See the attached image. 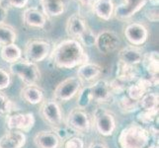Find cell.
Returning a JSON list of instances; mask_svg holds the SVG:
<instances>
[{
	"mask_svg": "<svg viewBox=\"0 0 159 148\" xmlns=\"http://www.w3.org/2000/svg\"><path fill=\"white\" fill-rule=\"evenodd\" d=\"M50 59L57 68L72 69L89 61V56L81 43L72 39L63 40L52 48Z\"/></svg>",
	"mask_w": 159,
	"mask_h": 148,
	"instance_id": "6da1fadb",
	"label": "cell"
},
{
	"mask_svg": "<svg viewBox=\"0 0 159 148\" xmlns=\"http://www.w3.org/2000/svg\"><path fill=\"white\" fill-rule=\"evenodd\" d=\"M148 128L133 123L120 132L118 143L120 148H147L151 143Z\"/></svg>",
	"mask_w": 159,
	"mask_h": 148,
	"instance_id": "7a4b0ae2",
	"label": "cell"
},
{
	"mask_svg": "<svg viewBox=\"0 0 159 148\" xmlns=\"http://www.w3.org/2000/svg\"><path fill=\"white\" fill-rule=\"evenodd\" d=\"M9 71L17 76L25 85H37L41 79V71L37 63L27 61L23 57L18 61L11 63Z\"/></svg>",
	"mask_w": 159,
	"mask_h": 148,
	"instance_id": "3957f363",
	"label": "cell"
},
{
	"mask_svg": "<svg viewBox=\"0 0 159 148\" xmlns=\"http://www.w3.org/2000/svg\"><path fill=\"white\" fill-rule=\"evenodd\" d=\"M52 45L50 42L34 39L26 43L24 51L22 52V56L27 61L38 63L45 60L51 53Z\"/></svg>",
	"mask_w": 159,
	"mask_h": 148,
	"instance_id": "277c9868",
	"label": "cell"
},
{
	"mask_svg": "<svg viewBox=\"0 0 159 148\" xmlns=\"http://www.w3.org/2000/svg\"><path fill=\"white\" fill-rule=\"evenodd\" d=\"M93 122L97 132L102 136H111L116 130V119L106 109H97L93 114Z\"/></svg>",
	"mask_w": 159,
	"mask_h": 148,
	"instance_id": "5b68a950",
	"label": "cell"
},
{
	"mask_svg": "<svg viewBox=\"0 0 159 148\" xmlns=\"http://www.w3.org/2000/svg\"><path fill=\"white\" fill-rule=\"evenodd\" d=\"M82 83L77 77H68L57 86L53 91V100L57 102H68L78 94Z\"/></svg>",
	"mask_w": 159,
	"mask_h": 148,
	"instance_id": "8992f818",
	"label": "cell"
},
{
	"mask_svg": "<svg viewBox=\"0 0 159 148\" xmlns=\"http://www.w3.org/2000/svg\"><path fill=\"white\" fill-rule=\"evenodd\" d=\"M66 127L72 131L79 133H88L91 129V119L84 109L76 108L67 114Z\"/></svg>",
	"mask_w": 159,
	"mask_h": 148,
	"instance_id": "52a82bcc",
	"label": "cell"
},
{
	"mask_svg": "<svg viewBox=\"0 0 159 148\" xmlns=\"http://www.w3.org/2000/svg\"><path fill=\"white\" fill-rule=\"evenodd\" d=\"M40 114L42 119L52 128H57L62 124L63 114L60 106L56 100H51V99L43 100L41 103Z\"/></svg>",
	"mask_w": 159,
	"mask_h": 148,
	"instance_id": "ba28073f",
	"label": "cell"
},
{
	"mask_svg": "<svg viewBox=\"0 0 159 148\" xmlns=\"http://www.w3.org/2000/svg\"><path fill=\"white\" fill-rule=\"evenodd\" d=\"M36 119L33 113H12L6 116V125L9 130L29 132L34 128Z\"/></svg>",
	"mask_w": 159,
	"mask_h": 148,
	"instance_id": "9c48e42d",
	"label": "cell"
},
{
	"mask_svg": "<svg viewBox=\"0 0 159 148\" xmlns=\"http://www.w3.org/2000/svg\"><path fill=\"white\" fill-rule=\"evenodd\" d=\"M120 43V37L111 30H104L96 35L95 46L103 54H109L117 51Z\"/></svg>",
	"mask_w": 159,
	"mask_h": 148,
	"instance_id": "30bf717a",
	"label": "cell"
},
{
	"mask_svg": "<svg viewBox=\"0 0 159 148\" xmlns=\"http://www.w3.org/2000/svg\"><path fill=\"white\" fill-rule=\"evenodd\" d=\"M124 35L131 46L139 47L143 45L148 39V29L144 24L134 22L125 27Z\"/></svg>",
	"mask_w": 159,
	"mask_h": 148,
	"instance_id": "8fae6325",
	"label": "cell"
},
{
	"mask_svg": "<svg viewBox=\"0 0 159 148\" xmlns=\"http://www.w3.org/2000/svg\"><path fill=\"white\" fill-rule=\"evenodd\" d=\"M92 102L99 104H109L113 100V93L110 89L109 82L104 79H98L94 83L88 85Z\"/></svg>",
	"mask_w": 159,
	"mask_h": 148,
	"instance_id": "7c38bea8",
	"label": "cell"
},
{
	"mask_svg": "<svg viewBox=\"0 0 159 148\" xmlns=\"http://www.w3.org/2000/svg\"><path fill=\"white\" fill-rule=\"evenodd\" d=\"M147 0H124V3L115 6L114 15L119 20H127L145 6Z\"/></svg>",
	"mask_w": 159,
	"mask_h": 148,
	"instance_id": "4fadbf2b",
	"label": "cell"
},
{
	"mask_svg": "<svg viewBox=\"0 0 159 148\" xmlns=\"http://www.w3.org/2000/svg\"><path fill=\"white\" fill-rule=\"evenodd\" d=\"M103 73V68L99 64L94 62H86L84 64L78 66L77 69V78L80 82L87 86L91 85L100 78V76Z\"/></svg>",
	"mask_w": 159,
	"mask_h": 148,
	"instance_id": "5bb4252c",
	"label": "cell"
},
{
	"mask_svg": "<svg viewBox=\"0 0 159 148\" xmlns=\"http://www.w3.org/2000/svg\"><path fill=\"white\" fill-rule=\"evenodd\" d=\"M88 27L89 26L87 24V21L80 14L75 13L67 19L65 31H66V34L70 39L78 41L80 36L86 31Z\"/></svg>",
	"mask_w": 159,
	"mask_h": 148,
	"instance_id": "9a60e30c",
	"label": "cell"
},
{
	"mask_svg": "<svg viewBox=\"0 0 159 148\" xmlns=\"http://www.w3.org/2000/svg\"><path fill=\"white\" fill-rule=\"evenodd\" d=\"M22 20H23L24 25L29 28L42 29L46 26L48 17L38 8L30 7L24 10L22 14Z\"/></svg>",
	"mask_w": 159,
	"mask_h": 148,
	"instance_id": "2e32d148",
	"label": "cell"
},
{
	"mask_svg": "<svg viewBox=\"0 0 159 148\" xmlns=\"http://www.w3.org/2000/svg\"><path fill=\"white\" fill-rule=\"evenodd\" d=\"M143 52L139 47L129 46L123 47L118 53L119 62L131 65V66H136L138 64L141 63L142 58H143Z\"/></svg>",
	"mask_w": 159,
	"mask_h": 148,
	"instance_id": "e0dca14e",
	"label": "cell"
},
{
	"mask_svg": "<svg viewBox=\"0 0 159 148\" xmlns=\"http://www.w3.org/2000/svg\"><path fill=\"white\" fill-rule=\"evenodd\" d=\"M27 137L24 132L18 130H9L0 137V148H23Z\"/></svg>",
	"mask_w": 159,
	"mask_h": 148,
	"instance_id": "ac0fdd59",
	"label": "cell"
},
{
	"mask_svg": "<svg viewBox=\"0 0 159 148\" xmlns=\"http://www.w3.org/2000/svg\"><path fill=\"white\" fill-rule=\"evenodd\" d=\"M34 143L38 148H58L60 139L52 130H42L35 135Z\"/></svg>",
	"mask_w": 159,
	"mask_h": 148,
	"instance_id": "d6986e66",
	"label": "cell"
},
{
	"mask_svg": "<svg viewBox=\"0 0 159 148\" xmlns=\"http://www.w3.org/2000/svg\"><path fill=\"white\" fill-rule=\"evenodd\" d=\"M91 7L97 17L104 21H109L114 15L115 4L113 0H96Z\"/></svg>",
	"mask_w": 159,
	"mask_h": 148,
	"instance_id": "ffe728a7",
	"label": "cell"
},
{
	"mask_svg": "<svg viewBox=\"0 0 159 148\" xmlns=\"http://www.w3.org/2000/svg\"><path fill=\"white\" fill-rule=\"evenodd\" d=\"M21 98L30 105H38L43 101V91L37 85H25L21 89Z\"/></svg>",
	"mask_w": 159,
	"mask_h": 148,
	"instance_id": "44dd1931",
	"label": "cell"
},
{
	"mask_svg": "<svg viewBox=\"0 0 159 148\" xmlns=\"http://www.w3.org/2000/svg\"><path fill=\"white\" fill-rule=\"evenodd\" d=\"M43 12L48 18L58 17L65 11L64 0H40Z\"/></svg>",
	"mask_w": 159,
	"mask_h": 148,
	"instance_id": "7402d4cb",
	"label": "cell"
},
{
	"mask_svg": "<svg viewBox=\"0 0 159 148\" xmlns=\"http://www.w3.org/2000/svg\"><path fill=\"white\" fill-rule=\"evenodd\" d=\"M139 68L136 66H131V65H127L124 63L118 62L117 67V75L116 78L125 82V83H130L134 82L139 78Z\"/></svg>",
	"mask_w": 159,
	"mask_h": 148,
	"instance_id": "603a6c76",
	"label": "cell"
},
{
	"mask_svg": "<svg viewBox=\"0 0 159 148\" xmlns=\"http://www.w3.org/2000/svg\"><path fill=\"white\" fill-rule=\"evenodd\" d=\"M1 58L8 63H14L20 60L22 57V49L16 43H10L7 46H3L0 51Z\"/></svg>",
	"mask_w": 159,
	"mask_h": 148,
	"instance_id": "cb8c5ba5",
	"label": "cell"
},
{
	"mask_svg": "<svg viewBox=\"0 0 159 148\" xmlns=\"http://www.w3.org/2000/svg\"><path fill=\"white\" fill-rule=\"evenodd\" d=\"M17 31L12 26L6 23H0V46H7L15 43L17 41Z\"/></svg>",
	"mask_w": 159,
	"mask_h": 148,
	"instance_id": "d4e9b609",
	"label": "cell"
},
{
	"mask_svg": "<svg viewBox=\"0 0 159 148\" xmlns=\"http://www.w3.org/2000/svg\"><path fill=\"white\" fill-rule=\"evenodd\" d=\"M141 63L148 75L158 76V52H151L143 56Z\"/></svg>",
	"mask_w": 159,
	"mask_h": 148,
	"instance_id": "484cf974",
	"label": "cell"
},
{
	"mask_svg": "<svg viewBox=\"0 0 159 148\" xmlns=\"http://www.w3.org/2000/svg\"><path fill=\"white\" fill-rule=\"evenodd\" d=\"M139 107L142 111H158V94L155 92H147L139 101Z\"/></svg>",
	"mask_w": 159,
	"mask_h": 148,
	"instance_id": "4316f807",
	"label": "cell"
},
{
	"mask_svg": "<svg viewBox=\"0 0 159 148\" xmlns=\"http://www.w3.org/2000/svg\"><path fill=\"white\" fill-rule=\"evenodd\" d=\"M15 107L16 105L11 101V99L5 93L0 91V117L15 113Z\"/></svg>",
	"mask_w": 159,
	"mask_h": 148,
	"instance_id": "83f0119b",
	"label": "cell"
},
{
	"mask_svg": "<svg viewBox=\"0 0 159 148\" xmlns=\"http://www.w3.org/2000/svg\"><path fill=\"white\" fill-rule=\"evenodd\" d=\"M118 105L120 109V111H122L123 113H125V114L135 112L136 110L139 108V102L133 100V99H130L128 95L123 96L122 98H120L118 101Z\"/></svg>",
	"mask_w": 159,
	"mask_h": 148,
	"instance_id": "f1b7e54d",
	"label": "cell"
},
{
	"mask_svg": "<svg viewBox=\"0 0 159 148\" xmlns=\"http://www.w3.org/2000/svg\"><path fill=\"white\" fill-rule=\"evenodd\" d=\"M78 42L81 43L82 47H94L96 43V34L91 30L90 27H88L86 31L80 36Z\"/></svg>",
	"mask_w": 159,
	"mask_h": 148,
	"instance_id": "f546056e",
	"label": "cell"
},
{
	"mask_svg": "<svg viewBox=\"0 0 159 148\" xmlns=\"http://www.w3.org/2000/svg\"><path fill=\"white\" fill-rule=\"evenodd\" d=\"M77 95H78L77 105H78L79 109H85L92 102L88 86L84 87L83 89H80V91Z\"/></svg>",
	"mask_w": 159,
	"mask_h": 148,
	"instance_id": "4dcf8cb0",
	"label": "cell"
},
{
	"mask_svg": "<svg viewBox=\"0 0 159 148\" xmlns=\"http://www.w3.org/2000/svg\"><path fill=\"white\" fill-rule=\"evenodd\" d=\"M158 117V111H141L138 114V119L141 124H150Z\"/></svg>",
	"mask_w": 159,
	"mask_h": 148,
	"instance_id": "1f68e13d",
	"label": "cell"
},
{
	"mask_svg": "<svg viewBox=\"0 0 159 148\" xmlns=\"http://www.w3.org/2000/svg\"><path fill=\"white\" fill-rule=\"evenodd\" d=\"M62 148H84V141L78 136H69L63 140Z\"/></svg>",
	"mask_w": 159,
	"mask_h": 148,
	"instance_id": "d6a6232c",
	"label": "cell"
},
{
	"mask_svg": "<svg viewBox=\"0 0 159 148\" xmlns=\"http://www.w3.org/2000/svg\"><path fill=\"white\" fill-rule=\"evenodd\" d=\"M109 85H110V89H111V92L113 93V95L122 94V93H124L125 91H127V88H128L127 83H125V82L120 81L117 78L113 80L112 82H110Z\"/></svg>",
	"mask_w": 159,
	"mask_h": 148,
	"instance_id": "836d02e7",
	"label": "cell"
},
{
	"mask_svg": "<svg viewBox=\"0 0 159 148\" xmlns=\"http://www.w3.org/2000/svg\"><path fill=\"white\" fill-rule=\"evenodd\" d=\"M11 82H12V78H11L10 72L0 67V91L7 89L11 85Z\"/></svg>",
	"mask_w": 159,
	"mask_h": 148,
	"instance_id": "e575fe53",
	"label": "cell"
},
{
	"mask_svg": "<svg viewBox=\"0 0 159 148\" xmlns=\"http://www.w3.org/2000/svg\"><path fill=\"white\" fill-rule=\"evenodd\" d=\"M145 17L147 18V20H149L150 22H158V20H159L158 6H153L152 8L146 10Z\"/></svg>",
	"mask_w": 159,
	"mask_h": 148,
	"instance_id": "d590c367",
	"label": "cell"
},
{
	"mask_svg": "<svg viewBox=\"0 0 159 148\" xmlns=\"http://www.w3.org/2000/svg\"><path fill=\"white\" fill-rule=\"evenodd\" d=\"M8 7L15 8H24L29 3V0H4Z\"/></svg>",
	"mask_w": 159,
	"mask_h": 148,
	"instance_id": "8d00e7d4",
	"label": "cell"
},
{
	"mask_svg": "<svg viewBox=\"0 0 159 148\" xmlns=\"http://www.w3.org/2000/svg\"><path fill=\"white\" fill-rule=\"evenodd\" d=\"M8 9L9 7L6 4L0 1V23H5L8 15Z\"/></svg>",
	"mask_w": 159,
	"mask_h": 148,
	"instance_id": "74e56055",
	"label": "cell"
},
{
	"mask_svg": "<svg viewBox=\"0 0 159 148\" xmlns=\"http://www.w3.org/2000/svg\"><path fill=\"white\" fill-rule=\"evenodd\" d=\"M88 148H108V146L104 142H93L89 145Z\"/></svg>",
	"mask_w": 159,
	"mask_h": 148,
	"instance_id": "f35d334b",
	"label": "cell"
},
{
	"mask_svg": "<svg viewBox=\"0 0 159 148\" xmlns=\"http://www.w3.org/2000/svg\"><path fill=\"white\" fill-rule=\"evenodd\" d=\"M76 1L79 2L81 5H83V6H92L96 0H76Z\"/></svg>",
	"mask_w": 159,
	"mask_h": 148,
	"instance_id": "ab89813d",
	"label": "cell"
},
{
	"mask_svg": "<svg viewBox=\"0 0 159 148\" xmlns=\"http://www.w3.org/2000/svg\"><path fill=\"white\" fill-rule=\"evenodd\" d=\"M147 2H150L152 6H158L159 0H147Z\"/></svg>",
	"mask_w": 159,
	"mask_h": 148,
	"instance_id": "60d3db41",
	"label": "cell"
},
{
	"mask_svg": "<svg viewBox=\"0 0 159 148\" xmlns=\"http://www.w3.org/2000/svg\"><path fill=\"white\" fill-rule=\"evenodd\" d=\"M147 148H158V143H156V142H151Z\"/></svg>",
	"mask_w": 159,
	"mask_h": 148,
	"instance_id": "b9f144b4",
	"label": "cell"
}]
</instances>
